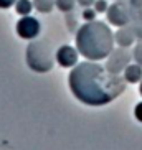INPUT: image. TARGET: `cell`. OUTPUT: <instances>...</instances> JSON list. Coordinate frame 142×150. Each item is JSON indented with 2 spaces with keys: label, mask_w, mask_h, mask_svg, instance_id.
<instances>
[{
  "label": "cell",
  "mask_w": 142,
  "mask_h": 150,
  "mask_svg": "<svg viewBox=\"0 0 142 150\" xmlns=\"http://www.w3.org/2000/svg\"><path fill=\"white\" fill-rule=\"evenodd\" d=\"M131 64V53L127 51V48H116L111 51V54L106 59V69L112 74H121L124 73V69Z\"/></svg>",
  "instance_id": "cell-5"
},
{
  "label": "cell",
  "mask_w": 142,
  "mask_h": 150,
  "mask_svg": "<svg viewBox=\"0 0 142 150\" xmlns=\"http://www.w3.org/2000/svg\"><path fill=\"white\" fill-rule=\"evenodd\" d=\"M114 33L102 22H86L76 31V50L86 59H104L114 50Z\"/></svg>",
  "instance_id": "cell-2"
},
{
  "label": "cell",
  "mask_w": 142,
  "mask_h": 150,
  "mask_svg": "<svg viewBox=\"0 0 142 150\" xmlns=\"http://www.w3.org/2000/svg\"><path fill=\"white\" fill-rule=\"evenodd\" d=\"M114 40H116V43L119 45V46H122V48L132 46L134 40H136V31H134L132 25L121 27L119 30L114 33Z\"/></svg>",
  "instance_id": "cell-8"
},
{
  "label": "cell",
  "mask_w": 142,
  "mask_h": 150,
  "mask_svg": "<svg viewBox=\"0 0 142 150\" xmlns=\"http://www.w3.org/2000/svg\"><path fill=\"white\" fill-rule=\"evenodd\" d=\"M93 7H94V10H96L98 13H106V12H107V7H109V5H107L106 0H96Z\"/></svg>",
  "instance_id": "cell-15"
},
{
  "label": "cell",
  "mask_w": 142,
  "mask_h": 150,
  "mask_svg": "<svg viewBox=\"0 0 142 150\" xmlns=\"http://www.w3.org/2000/svg\"><path fill=\"white\" fill-rule=\"evenodd\" d=\"M68 84L73 96L86 106H106L126 91V79L91 59L71 69Z\"/></svg>",
  "instance_id": "cell-1"
},
{
  "label": "cell",
  "mask_w": 142,
  "mask_h": 150,
  "mask_svg": "<svg viewBox=\"0 0 142 150\" xmlns=\"http://www.w3.org/2000/svg\"><path fill=\"white\" fill-rule=\"evenodd\" d=\"M132 28L136 31V38L142 41V13H136L132 17Z\"/></svg>",
  "instance_id": "cell-13"
},
{
  "label": "cell",
  "mask_w": 142,
  "mask_h": 150,
  "mask_svg": "<svg viewBox=\"0 0 142 150\" xmlns=\"http://www.w3.org/2000/svg\"><path fill=\"white\" fill-rule=\"evenodd\" d=\"M33 8H35V7H33V2H30V0H18L17 4H15V10H17V13L22 15V17L30 15V12Z\"/></svg>",
  "instance_id": "cell-11"
},
{
  "label": "cell",
  "mask_w": 142,
  "mask_h": 150,
  "mask_svg": "<svg viewBox=\"0 0 142 150\" xmlns=\"http://www.w3.org/2000/svg\"><path fill=\"white\" fill-rule=\"evenodd\" d=\"M122 74H124L126 83H129V84L141 83V81H142V66H141V64H137V63L129 64V66L124 69Z\"/></svg>",
  "instance_id": "cell-9"
},
{
  "label": "cell",
  "mask_w": 142,
  "mask_h": 150,
  "mask_svg": "<svg viewBox=\"0 0 142 150\" xmlns=\"http://www.w3.org/2000/svg\"><path fill=\"white\" fill-rule=\"evenodd\" d=\"M134 117H136V119L142 124V101L139 102L136 107H134Z\"/></svg>",
  "instance_id": "cell-17"
},
{
  "label": "cell",
  "mask_w": 142,
  "mask_h": 150,
  "mask_svg": "<svg viewBox=\"0 0 142 150\" xmlns=\"http://www.w3.org/2000/svg\"><path fill=\"white\" fill-rule=\"evenodd\" d=\"M27 64L35 73H48L55 64L56 56H53V50L45 40H31L25 51Z\"/></svg>",
  "instance_id": "cell-3"
},
{
  "label": "cell",
  "mask_w": 142,
  "mask_h": 150,
  "mask_svg": "<svg viewBox=\"0 0 142 150\" xmlns=\"http://www.w3.org/2000/svg\"><path fill=\"white\" fill-rule=\"evenodd\" d=\"M33 7L40 13H50L56 5H55V0H33Z\"/></svg>",
  "instance_id": "cell-10"
},
{
  "label": "cell",
  "mask_w": 142,
  "mask_h": 150,
  "mask_svg": "<svg viewBox=\"0 0 142 150\" xmlns=\"http://www.w3.org/2000/svg\"><path fill=\"white\" fill-rule=\"evenodd\" d=\"M132 56H134V59H136V63L142 66V41H139V43L134 46Z\"/></svg>",
  "instance_id": "cell-14"
},
{
  "label": "cell",
  "mask_w": 142,
  "mask_h": 150,
  "mask_svg": "<svg viewBox=\"0 0 142 150\" xmlns=\"http://www.w3.org/2000/svg\"><path fill=\"white\" fill-rule=\"evenodd\" d=\"M41 30V25L36 18L30 17V15H25L18 20L17 23V35L23 40H35L38 33Z\"/></svg>",
  "instance_id": "cell-6"
},
{
  "label": "cell",
  "mask_w": 142,
  "mask_h": 150,
  "mask_svg": "<svg viewBox=\"0 0 142 150\" xmlns=\"http://www.w3.org/2000/svg\"><path fill=\"white\" fill-rule=\"evenodd\" d=\"M106 17L109 20L111 25L121 28V27H126L129 23L132 22V12H131V7L126 4L124 0H116L112 5L107 7V12H106Z\"/></svg>",
  "instance_id": "cell-4"
},
{
  "label": "cell",
  "mask_w": 142,
  "mask_h": 150,
  "mask_svg": "<svg viewBox=\"0 0 142 150\" xmlns=\"http://www.w3.org/2000/svg\"><path fill=\"white\" fill-rule=\"evenodd\" d=\"M139 91H141V96H142V81H141V86H139Z\"/></svg>",
  "instance_id": "cell-22"
},
{
  "label": "cell",
  "mask_w": 142,
  "mask_h": 150,
  "mask_svg": "<svg viewBox=\"0 0 142 150\" xmlns=\"http://www.w3.org/2000/svg\"><path fill=\"white\" fill-rule=\"evenodd\" d=\"M96 10L91 8V7H86L84 10H83V18L84 20H88V22H93V20H96Z\"/></svg>",
  "instance_id": "cell-16"
},
{
  "label": "cell",
  "mask_w": 142,
  "mask_h": 150,
  "mask_svg": "<svg viewBox=\"0 0 142 150\" xmlns=\"http://www.w3.org/2000/svg\"><path fill=\"white\" fill-rule=\"evenodd\" d=\"M76 2H78L81 7H84V8H86V7H93L96 0H76Z\"/></svg>",
  "instance_id": "cell-19"
},
{
  "label": "cell",
  "mask_w": 142,
  "mask_h": 150,
  "mask_svg": "<svg viewBox=\"0 0 142 150\" xmlns=\"http://www.w3.org/2000/svg\"><path fill=\"white\" fill-rule=\"evenodd\" d=\"M78 54L80 51L70 45H63L56 51V63L61 68H75L78 64Z\"/></svg>",
  "instance_id": "cell-7"
},
{
  "label": "cell",
  "mask_w": 142,
  "mask_h": 150,
  "mask_svg": "<svg viewBox=\"0 0 142 150\" xmlns=\"http://www.w3.org/2000/svg\"><path fill=\"white\" fill-rule=\"evenodd\" d=\"M18 0H0V8H10L12 5H15Z\"/></svg>",
  "instance_id": "cell-18"
},
{
  "label": "cell",
  "mask_w": 142,
  "mask_h": 150,
  "mask_svg": "<svg viewBox=\"0 0 142 150\" xmlns=\"http://www.w3.org/2000/svg\"><path fill=\"white\" fill-rule=\"evenodd\" d=\"M131 7L136 10H142V0H131Z\"/></svg>",
  "instance_id": "cell-20"
},
{
  "label": "cell",
  "mask_w": 142,
  "mask_h": 150,
  "mask_svg": "<svg viewBox=\"0 0 142 150\" xmlns=\"http://www.w3.org/2000/svg\"><path fill=\"white\" fill-rule=\"evenodd\" d=\"M75 4H76V0H55L56 8L60 10V12H63V13H70V12H73Z\"/></svg>",
  "instance_id": "cell-12"
},
{
  "label": "cell",
  "mask_w": 142,
  "mask_h": 150,
  "mask_svg": "<svg viewBox=\"0 0 142 150\" xmlns=\"http://www.w3.org/2000/svg\"><path fill=\"white\" fill-rule=\"evenodd\" d=\"M66 25H68V28H71V30H73V25H75V17H70V15H68L66 17Z\"/></svg>",
  "instance_id": "cell-21"
}]
</instances>
